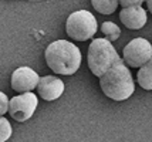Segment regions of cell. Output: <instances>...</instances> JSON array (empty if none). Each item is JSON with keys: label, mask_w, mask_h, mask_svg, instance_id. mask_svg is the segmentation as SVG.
<instances>
[{"label": "cell", "mask_w": 152, "mask_h": 142, "mask_svg": "<svg viewBox=\"0 0 152 142\" xmlns=\"http://www.w3.org/2000/svg\"><path fill=\"white\" fill-rule=\"evenodd\" d=\"M48 68L61 75H73L78 71L83 55L80 48L67 40H57L48 44L44 51Z\"/></svg>", "instance_id": "1"}, {"label": "cell", "mask_w": 152, "mask_h": 142, "mask_svg": "<svg viewBox=\"0 0 152 142\" xmlns=\"http://www.w3.org/2000/svg\"><path fill=\"white\" fill-rule=\"evenodd\" d=\"M99 87L102 92L114 101H125L135 90L131 71L122 60L99 77Z\"/></svg>", "instance_id": "2"}, {"label": "cell", "mask_w": 152, "mask_h": 142, "mask_svg": "<svg viewBox=\"0 0 152 142\" xmlns=\"http://www.w3.org/2000/svg\"><path fill=\"white\" fill-rule=\"evenodd\" d=\"M88 68L91 70L95 77H101L105 71L115 66L121 61V57L118 55L113 43H110L105 39H95L88 46Z\"/></svg>", "instance_id": "3"}, {"label": "cell", "mask_w": 152, "mask_h": 142, "mask_svg": "<svg viewBox=\"0 0 152 142\" xmlns=\"http://www.w3.org/2000/svg\"><path fill=\"white\" fill-rule=\"evenodd\" d=\"M97 20L88 10H78L68 16L66 21V33L70 39L86 41L97 33Z\"/></svg>", "instance_id": "4"}, {"label": "cell", "mask_w": 152, "mask_h": 142, "mask_svg": "<svg viewBox=\"0 0 152 142\" xmlns=\"http://www.w3.org/2000/svg\"><path fill=\"white\" fill-rule=\"evenodd\" d=\"M152 57L151 43L142 37H137L131 40L124 47V64L131 68H139Z\"/></svg>", "instance_id": "5"}, {"label": "cell", "mask_w": 152, "mask_h": 142, "mask_svg": "<svg viewBox=\"0 0 152 142\" xmlns=\"http://www.w3.org/2000/svg\"><path fill=\"white\" fill-rule=\"evenodd\" d=\"M39 105V98L33 92H24L13 97L9 101V114L17 122H26L33 117Z\"/></svg>", "instance_id": "6"}, {"label": "cell", "mask_w": 152, "mask_h": 142, "mask_svg": "<svg viewBox=\"0 0 152 142\" xmlns=\"http://www.w3.org/2000/svg\"><path fill=\"white\" fill-rule=\"evenodd\" d=\"M39 74L30 67H19L14 70L12 74V88L16 92L24 94V92H31L37 87L39 82Z\"/></svg>", "instance_id": "7"}, {"label": "cell", "mask_w": 152, "mask_h": 142, "mask_svg": "<svg viewBox=\"0 0 152 142\" xmlns=\"http://www.w3.org/2000/svg\"><path fill=\"white\" fill-rule=\"evenodd\" d=\"M36 88H37V92L43 100L54 101V100H58L64 92V82L61 81L58 77L46 75V77L39 78Z\"/></svg>", "instance_id": "8"}, {"label": "cell", "mask_w": 152, "mask_h": 142, "mask_svg": "<svg viewBox=\"0 0 152 142\" xmlns=\"http://www.w3.org/2000/svg\"><path fill=\"white\" fill-rule=\"evenodd\" d=\"M119 20L129 30H139L146 23V12L141 6L137 7H125L119 13Z\"/></svg>", "instance_id": "9"}, {"label": "cell", "mask_w": 152, "mask_h": 142, "mask_svg": "<svg viewBox=\"0 0 152 142\" xmlns=\"http://www.w3.org/2000/svg\"><path fill=\"white\" fill-rule=\"evenodd\" d=\"M137 81L141 88H144L146 91H152V57L142 67H139Z\"/></svg>", "instance_id": "10"}, {"label": "cell", "mask_w": 152, "mask_h": 142, "mask_svg": "<svg viewBox=\"0 0 152 142\" xmlns=\"http://www.w3.org/2000/svg\"><path fill=\"white\" fill-rule=\"evenodd\" d=\"M91 4L99 14H113L118 7V0H91Z\"/></svg>", "instance_id": "11"}, {"label": "cell", "mask_w": 152, "mask_h": 142, "mask_svg": "<svg viewBox=\"0 0 152 142\" xmlns=\"http://www.w3.org/2000/svg\"><path fill=\"white\" fill-rule=\"evenodd\" d=\"M101 31L105 36V40H108L110 43L118 40V37L121 36V28L113 21H104L101 26Z\"/></svg>", "instance_id": "12"}, {"label": "cell", "mask_w": 152, "mask_h": 142, "mask_svg": "<svg viewBox=\"0 0 152 142\" xmlns=\"http://www.w3.org/2000/svg\"><path fill=\"white\" fill-rule=\"evenodd\" d=\"M12 132H13V129H12L10 122L6 118L0 117V142H6L12 136Z\"/></svg>", "instance_id": "13"}, {"label": "cell", "mask_w": 152, "mask_h": 142, "mask_svg": "<svg viewBox=\"0 0 152 142\" xmlns=\"http://www.w3.org/2000/svg\"><path fill=\"white\" fill-rule=\"evenodd\" d=\"M7 109H9V100H7V95L0 91V117H3V115L6 114Z\"/></svg>", "instance_id": "14"}, {"label": "cell", "mask_w": 152, "mask_h": 142, "mask_svg": "<svg viewBox=\"0 0 152 142\" xmlns=\"http://www.w3.org/2000/svg\"><path fill=\"white\" fill-rule=\"evenodd\" d=\"M144 3V0H118V4L122 6L124 9L125 7H137L141 6Z\"/></svg>", "instance_id": "15"}, {"label": "cell", "mask_w": 152, "mask_h": 142, "mask_svg": "<svg viewBox=\"0 0 152 142\" xmlns=\"http://www.w3.org/2000/svg\"><path fill=\"white\" fill-rule=\"evenodd\" d=\"M146 6H148V10H149V13L152 14V0H146Z\"/></svg>", "instance_id": "16"}, {"label": "cell", "mask_w": 152, "mask_h": 142, "mask_svg": "<svg viewBox=\"0 0 152 142\" xmlns=\"http://www.w3.org/2000/svg\"><path fill=\"white\" fill-rule=\"evenodd\" d=\"M26 1H41V0H26Z\"/></svg>", "instance_id": "17"}]
</instances>
